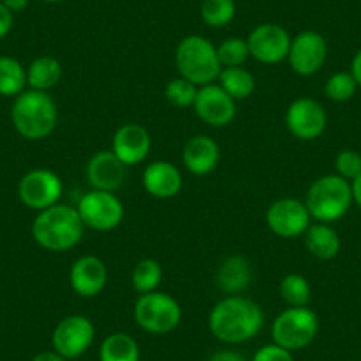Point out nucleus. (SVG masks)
<instances>
[{
    "label": "nucleus",
    "mask_w": 361,
    "mask_h": 361,
    "mask_svg": "<svg viewBox=\"0 0 361 361\" xmlns=\"http://www.w3.org/2000/svg\"><path fill=\"white\" fill-rule=\"evenodd\" d=\"M109 282V269L105 262L96 255H83L73 262L69 271L71 289L82 298H94Z\"/></svg>",
    "instance_id": "dca6fc26"
},
{
    "label": "nucleus",
    "mask_w": 361,
    "mask_h": 361,
    "mask_svg": "<svg viewBox=\"0 0 361 361\" xmlns=\"http://www.w3.org/2000/svg\"><path fill=\"white\" fill-rule=\"evenodd\" d=\"M287 130L298 140L310 142L321 137L328 126L324 106L312 98H298L289 105L286 114Z\"/></svg>",
    "instance_id": "f8f14e48"
},
{
    "label": "nucleus",
    "mask_w": 361,
    "mask_h": 361,
    "mask_svg": "<svg viewBox=\"0 0 361 361\" xmlns=\"http://www.w3.org/2000/svg\"><path fill=\"white\" fill-rule=\"evenodd\" d=\"M264 312L253 300L227 296L218 301L209 314V331L224 343H243L260 333Z\"/></svg>",
    "instance_id": "f257e3e1"
},
{
    "label": "nucleus",
    "mask_w": 361,
    "mask_h": 361,
    "mask_svg": "<svg viewBox=\"0 0 361 361\" xmlns=\"http://www.w3.org/2000/svg\"><path fill=\"white\" fill-rule=\"evenodd\" d=\"M252 264L243 255H231L220 264L216 271V286L228 296H238L252 283Z\"/></svg>",
    "instance_id": "412c9836"
},
{
    "label": "nucleus",
    "mask_w": 361,
    "mask_h": 361,
    "mask_svg": "<svg viewBox=\"0 0 361 361\" xmlns=\"http://www.w3.org/2000/svg\"><path fill=\"white\" fill-rule=\"evenodd\" d=\"M18 197L30 209H48L59 204L62 197L61 177L48 169L30 170L20 180Z\"/></svg>",
    "instance_id": "9d476101"
},
{
    "label": "nucleus",
    "mask_w": 361,
    "mask_h": 361,
    "mask_svg": "<svg viewBox=\"0 0 361 361\" xmlns=\"http://www.w3.org/2000/svg\"><path fill=\"white\" fill-rule=\"evenodd\" d=\"M197 92H199V87H197L195 83L190 82V80L183 78V76H177V78L170 80L165 87L166 102L172 103L177 109H188V106H193Z\"/></svg>",
    "instance_id": "c756f323"
},
{
    "label": "nucleus",
    "mask_w": 361,
    "mask_h": 361,
    "mask_svg": "<svg viewBox=\"0 0 361 361\" xmlns=\"http://www.w3.org/2000/svg\"><path fill=\"white\" fill-rule=\"evenodd\" d=\"M307 209L319 224H333L345 216L353 204L350 183L336 173L319 177L307 192Z\"/></svg>",
    "instance_id": "20e7f679"
},
{
    "label": "nucleus",
    "mask_w": 361,
    "mask_h": 361,
    "mask_svg": "<svg viewBox=\"0 0 361 361\" xmlns=\"http://www.w3.org/2000/svg\"><path fill=\"white\" fill-rule=\"evenodd\" d=\"M142 183L145 192L154 199H173L183 188V173L173 163L158 159L145 166Z\"/></svg>",
    "instance_id": "6ab92c4d"
},
{
    "label": "nucleus",
    "mask_w": 361,
    "mask_h": 361,
    "mask_svg": "<svg viewBox=\"0 0 361 361\" xmlns=\"http://www.w3.org/2000/svg\"><path fill=\"white\" fill-rule=\"evenodd\" d=\"M61 62L50 55H43V57L34 59L27 68V85H30V89L34 90L48 92L61 82Z\"/></svg>",
    "instance_id": "5701e85b"
},
{
    "label": "nucleus",
    "mask_w": 361,
    "mask_h": 361,
    "mask_svg": "<svg viewBox=\"0 0 361 361\" xmlns=\"http://www.w3.org/2000/svg\"><path fill=\"white\" fill-rule=\"evenodd\" d=\"M336 176L343 177L345 180L356 179L361 173V154L353 149H343L335 158Z\"/></svg>",
    "instance_id": "473e14b6"
},
{
    "label": "nucleus",
    "mask_w": 361,
    "mask_h": 361,
    "mask_svg": "<svg viewBox=\"0 0 361 361\" xmlns=\"http://www.w3.org/2000/svg\"><path fill=\"white\" fill-rule=\"evenodd\" d=\"M290 34L276 23L257 25L246 37L250 48V57L262 64H279L286 61L290 50Z\"/></svg>",
    "instance_id": "ddd939ff"
},
{
    "label": "nucleus",
    "mask_w": 361,
    "mask_h": 361,
    "mask_svg": "<svg viewBox=\"0 0 361 361\" xmlns=\"http://www.w3.org/2000/svg\"><path fill=\"white\" fill-rule=\"evenodd\" d=\"M218 61L221 68H238L243 66L250 57V48L246 39L241 37H228L220 47H216Z\"/></svg>",
    "instance_id": "7c9ffc66"
},
{
    "label": "nucleus",
    "mask_w": 361,
    "mask_h": 361,
    "mask_svg": "<svg viewBox=\"0 0 361 361\" xmlns=\"http://www.w3.org/2000/svg\"><path fill=\"white\" fill-rule=\"evenodd\" d=\"M310 213L307 204L298 199H279L266 211V224L273 234L283 239L300 238L310 227Z\"/></svg>",
    "instance_id": "9b49d317"
},
{
    "label": "nucleus",
    "mask_w": 361,
    "mask_h": 361,
    "mask_svg": "<svg viewBox=\"0 0 361 361\" xmlns=\"http://www.w3.org/2000/svg\"><path fill=\"white\" fill-rule=\"evenodd\" d=\"M27 69L15 57H0V96L16 98L25 90Z\"/></svg>",
    "instance_id": "a878e982"
},
{
    "label": "nucleus",
    "mask_w": 361,
    "mask_h": 361,
    "mask_svg": "<svg viewBox=\"0 0 361 361\" xmlns=\"http://www.w3.org/2000/svg\"><path fill=\"white\" fill-rule=\"evenodd\" d=\"M252 361H294L293 350H287L283 347L276 345V343H269L264 345L253 354Z\"/></svg>",
    "instance_id": "72a5a7b5"
},
{
    "label": "nucleus",
    "mask_w": 361,
    "mask_h": 361,
    "mask_svg": "<svg viewBox=\"0 0 361 361\" xmlns=\"http://www.w3.org/2000/svg\"><path fill=\"white\" fill-rule=\"evenodd\" d=\"M76 211L85 227L99 232L114 231L124 220L123 202L112 192H103V190L87 192L80 199Z\"/></svg>",
    "instance_id": "6e6552de"
},
{
    "label": "nucleus",
    "mask_w": 361,
    "mask_h": 361,
    "mask_svg": "<svg viewBox=\"0 0 361 361\" xmlns=\"http://www.w3.org/2000/svg\"><path fill=\"white\" fill-rule=\"evenodd\" d=\"M163 269L158 260L144 259L133 267L131 273V286L138 294L154 293L158 286L161 283Z\"/></svg>",
    "instance_id": "bb28decb"
},
{
    "label": "nucleus",
    "mask_w": 361,
    "mask_h": 361,
    "mask_svg": "<svg viewBox=\"0 0 361 361\" xmlns=\"http://www.w3.org/2000/svg\"><path fill=\"white\" fill-rule=\"evenodd\" d=\"M96 328L85 315H68L62 319L54 329L51 343L54 350H57L66 360H75L87 353L94 342Z\"/></svg>",
    "instance_id": "1a4fd4ad"
},
{
    "label": "nucleus",
    "mask_w": 361,
    "mask_h": 361,
    "mask_svg": "<svg viewBox=\"0 0 361 361\" xmlns=\"http://www.w3.org/2000/svg\"><path fill=\"white\" fill-rule=\"evenodd\" d=\"M133 317L144 331L165 335L179 326L183 310L176 298L154 290V293L140 294L135 303Z\"/></svg>",
    "instance_id": "0eeeda50"
},
{
    "label": "nucleus",
    "mask_w": 361,
    "mask_h": 361,
    "mask_svg": "<svg viewBox=\"0 0 361 361\" xmlns=\"http://www.w3.org/2000/svg\"><path fill=\"white\" fill-rule=\"evenodd\" d=\"M319 331V317L308 307H289L276 315L271 326L273 343L287 350L310 345Z\"/></svg>",
    "instance_id": "423d86ee"
},
{
    "label": "nucleus",
    "mask_w": 361,
    "mask_h": 361,
    "mask_svg": "<svg viewBox=\"0 0 361 361\" xmlns=\"http://www.w3.org/2000/svg\"><path fill=\"white\" fill-rule=\"evenodd\" d=\"M183 163L193 176H207L220 163V147L213 138L195 135L183 147Z\"/></svg>",
    "instance_id": "aec40b11"
},
{
    "label": "nucleus",
    "mask_w": 361,
    "mask_h": 361,
    "mask_svg": "<svg viewBox=\"0 0 361 361\" xmlns=\"http://www.w3.org/2000/svg\"><path fill=\"white\" fill-rule=\"evenodd\" d=\"M350 75L356 80L357 87H361V50L356 51V55L353 57V62H350Z\"/></svg>",
    "instance_id": "e433bc0d"
},
{
    "label": "nucleus",
    "mask_w": 361,
    "mask_h": 361,
    "mask_svg": "<svg viewBox=\"0 0 361 361\" xmlns=\"http://www.w3.org/2000/svg\"><path fill=\"white\" fill-rule=\"evenodd\" d=\"M193 109L204 123L213 128L227 126L235 117V102L214 83L199 87Z\"/></svg>",
    "instance_id": "2eb2a0df"
},
{
    "label": "nucleus",
    "mask_w": 361,
    "mask_h": 361,
    "mask_svg": "<svg viewBox=\"0 0 361 361\" xmlns=\"http://www.w3.org/2000/svg\"><path fill=\"white\" fill-rule=\"evenodd\" d=\"M350 190H353V202L361 209V173L350 180Z\"/></svg>",
    "instance_id": "ea45409f"
},
{
    "label": "nucleus",
    "mask_w": 361,
    "mask_h": 361,
    "mask_svg": "<svg viewBox=\"0 0 361 361\" xmlns=\"http://www.w3.org/2000/svg\"><path fill=\"white\" fill-rule=\"evenodd\" d=\"M218 82H220L218 85L234 102H243V99L250 98L253 94V90H255V78L243 66H238V68H221Z\"/></svg>",
    "instance_id": "b1692460"
},
{
    "label": "nucleus",
    "mask_w": 361,
    "mask_h": 361,
    "mask_svg": "<svg viewBox=\"0 0 361 361\" xmlns=\"http://www.w3.org/2000/svg\"><path fill=\"white\" fill-rule=\"evenodd\" d=\"M326 59H328V43L322 34L315 32V30H303L290 41L287 61L298 75H315L321 71Z\"/></svg>",
    "instance_id": "4468645a"
},
{
    "label": "nucleus",
    "mask_w": 361,
    "mask_h": 361,
    "mask_svg": "<svg viewBox=\"0 0 361 361\" xmlns=\"http://www.w3.org/2000/svg\"><path fill=\"white\" fill-rule=\"evenodd\" d=\"M176 68L183 78L197 87L209 85L221 71L216 47L204 36H186L177 44Z\"/></svg>",
    "instance_id": "39448f33"
},
{
    "label": "nucleus",
    "mask_w": 361,
    "mask_h": 361,
    "mask_svg": "<svg viewBox=\"0 0 361 361\" xmlns=\"http://www.w3.org/2000/svg\"><path fill=\"white\" fill-rule=\"evenodd\" d=\"M305 246H307L308 253L314 255L319 260H331L338 255L340 243L338 234L329 224H314L307 228L305 232Z\"/></svg>",
    "instance_id": "4be33fe9"
},
{
    "label": "nucleus",
    "mask_w": 361,
    "mask_h": 361,
    "mask_svg": "<svg viewBox=\"0 0 361 361\" xmlns=\"http://www.w3.org/2000/svg\"><path fill=\"white\" fill-rule=\"evenodd\" d=\"M57 103L43 90H23L13 103V126L27 140H43L50 137L57 126Z\"/></svg>",
    "instance_id": "7ed1b4c3"
},
{
    "label": "nucleus",
    "mask_w": 361,
    "mask_h": 361,
    "mask_svg": "<svg viewBox=\"0 0 361 361\" xmlns=\"http://www.w3.org/2000/svg\"><path fill=\"white\" fill-rule=\"evenodd\" d=\"M15 25V13L9 11L2 2H0V39L8 36Z\"/></svg>",
    "instance_id": "f704fd0d"
},
{
    "label": "nucleus",
    "mask_w": 361,
    "mask_h": 361,
    "mask_svg": "<svg viewBox=\"0 0 361 361\" xmlns=\"http://www.w3.org/2000/svg\"><path fill=\"white\" fill-rule=\"evenodd\" d=\"M280 296L289 307H308L312 298V289L303 275L290 273L280 282Z\"/></svg>",
    "instance_id": "cd10ccee"
},
{
    "label": "nucleus",
    "mask_w": 361,
    "mask_h": 361,
    "mask_svg": "<svg viewBox=\"0 0 361 361\" xmlns=\"http://www.w3.org/2000/svg\"><path fill=\"white\" fill-rule=\"evenodd\" d=\"M200 16L206 25L220 29L234 20L235 2L234 0H202Z\"/></svg>",
    "instance_id": "c85d7f7f"
},
{
    "label": "nucleus",
    "mask_w": 361,
    "mask_h": 361,
    "mask_svg": "<svg viewBox=\"0 0 361 361\" xmlns=\"http://www.w3.org/2000/svg\"><path fill=\"white\" fill-rule=\"evenodd\" d=\"M41 2H47V4H57V2H62V0H41Z\"/></svg>",
    "instance_id": "a19ab883"
},
{
    "label": "nucleus",
    "mask_w": 361,
    "mask_h": 361,
    "mask_svg": "<svg viewBox=\"0 0 361 361\" xmlns=\"http://www.w3.org/2000/svg\"><path fill=\"white\" fill-rule=\"evenodd\" d=\"M0 2H2V4H4L9 11L22 13L29 8L30 0H0Z\"/></svg>",
    "instance_id": "4c0bfd02"
},
{
    "label": "nucleus",
    "mask_w": 361,
    "mask_h": 361,
    "mask_svg": "<svg viewBox=\"0 0 361 361\" xmlns=\"http://www.w3.org/2000/svg\"><path fill=\"white\" fill-rule=\"evenodd\" d=\"M126 179V165L112 151L96 152L87 163V180L92 190L116 192Z\"/></svg>",
    "instance_id": "a211bd4d"
},
{
    "label": "nucleus",
    "mask_w": 361,
    "mask_h": 361,
    "mask_svg": "<svg viewBox=\"0 0 361 361\" xmlns=\"http://www.w3.org/2000/svg\"><path fill=\"white\" fill-rule=\"evenodd\" d=\"M151 135L140 124H124L116 131L112 140V152L126 166L138 165L151 152Z\"/></svg>",
    "instance_id": "f3484780"
},
{
    "label": "nucleus",
    "mask_w": 361,
    "mask_h": 361,
    "mask_svg": "<svg viewBox=\"0 0 361 361\" xmlns=\"http://www.w3.org/2000/svg\"><path fill=\"white\" fill-rule=\"evenodd\" d=\"M99 361H140V349L128 333H112L99 347Z\"/></svg>",
    "instance_id": "393cba45"
},
{
    "label": "nucleus",
    "mask_w": 361,
    "mask_h": 361,
    "mask_svg": "<svg viewBox=\"0 0 361 361\" xmlns=\"http://www.w3.org/2000/svg\"><path fill=\"white\" fill-rule=\"evenodd\" d=\"M32 361H68L64 356L57 353V350H43V353L36 354Z\"/></svg>",
    "instance_id": "58836bf2"
},
{
    "label": "nucleus",
    "mask_w": 361,
    "mask_h": 361,
    "mask_svg": "<svg viewBox=\"0 0 361 361\" xmlns=\"http://www.w3.org/2000/svg\"><path fill=\"white\" fill-rule=\"evenodd\" d=\"M209 361H246L245 356H241L235 350H218L216 354L209 357Z\"/></svg>",
    "instance_id": "c9c22d12"
},
{
    "label": "nucleus",
    "mask_w": 361,
    "mask_h": 361,
    "mask_svg": "<svg viewBox=\"0 0 361 361\" xmlns=\"http://www.w3.org/2000/svg\"><path fill=\"white\" fill-rule=\"evenodd\" d=\"M356 90H357L356 80H354V76L350 75V73H345V71H338L335 73V75H331L324 85L326 96L335 103L349 102L350 98H354Z\"/></svg>",
    "instance_id": "2f4dec72"
},
{
    "label": "nucleus",
    "mask_w": 361,
    "mask_h": 361,
    "mask_svg": "<svg viewBox=\"0 0 361 361\" xmlns=\"http://www.w3.org/2000/svg\"><path fill=\"white\" fill-rule=\"evenodd\" d=\"M83 225L76 207L55 204L37 213L32 224V238L41 248L50 252H66L82 241Z\"/></svg>",
    "instance_id": "f03ea898"
}]
</instances>
